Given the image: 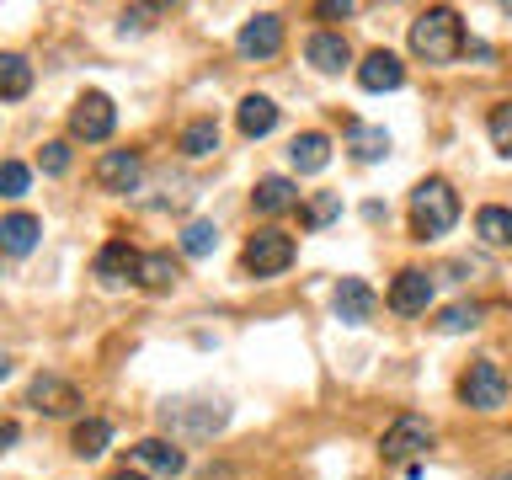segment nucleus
I'll return each mask as SVG.
<instances>
[{
	"instance_id": "nucleus-1",
	"label": "nucleus",
	"mask_w": 512,
	"mask_h": 480,
	"mask_svg": "<svg viewBox=\"0 0 512 480\" xmlns=\"http://www.w3.org/2000/svg\"><path fill=\"white\" fill-rule=\"evenodd\" d=\"M411 54L422 64H454L464 54V22L454 6H427L411 22Z\"/></svg>"
},
{
	"instance_id": "nucleus-2",
	"label": "nucleus",
	"mask_w": 512,
	"mask_h": 480,
	"mask_svg": "<svg viewBox=\"0 0 512 480\" xmlns=\"http://www.w3.org/2000/svg\"><path fill=\"white\" fill-rule=\"evenodd\" d=\"M454 224H459V192L443 176H427V182L411 187V235L416 240H438Z\"/></svg>"
},
{
	"instance_id": "nucleus-3",
	"label": "nucleus",
	"mask_w": 512,
	"mask_h": 480,
	"mask_svg": "<svg viewBox=\"0 0 512 480\" xmlns=\"http://www.w3.org/2000/svg\"><path fill=\"white\" fill-rule=\"evenodd\" d=\"M230 422V406L224 400H203V395H182V400H166L160 406V427L171 432V443H198V438H214V432Z\"/></svg>"
},
{
	"instance_id": "nucleus-4",
	"label": "nucleus",
	"mask_w": 512,
	"mask_h": 480,
	"mask_svg": "<svg viewBox=\"0 0 512 480\" xmlns=\"http://www.w3.org/2000/svg\"><path fill=\"white\" fill-rule=\"evenodd\" d=\"M432 448V422L427 416H416V411H400L390 427H384V438H379V454L384 464H416Z\"/></svg>"
},
{
	"instance_id": "nucleus-5",
	"label": "nucleus",
	"mask_w": 512,
	"mask_h": 480,
	"mask_svg": "<svg viewBox=\"0 0 512 480\" xmlns=\"http://www.w3.org/2000/svg\"><path fill=\"white\" fill-rule=\"evenodd\" d=\"M459 395H464V406H470V411H502L507 406L502 363H496V358H475L470 368H464V379H459Z\"/></svg>"
},
{
	"instance_id": "nucleus-6",
	"label": "nucleus",
	"mask_w": 512,
	"mask_h": 480,
	"mask_svg": "<svg viewBox=\"0 0 512 480\" xmlns=\"http://www.w3.org/2000/svg\"><path fill=\"white\" fill-rule=\"evenodd\" d=\"M294 256H299V246H294V235H283V230H256L251 240H246V272L251 278H278V272H288L294 267Z\"/></svg>"
},
{
	"instance_id": "nucleus-7",
	"label": "nucleus",
	"mask_w": 512,
	"mask_h": 480,
	"mask_svg": "<svg viewBox=\"0 0 512 480\" xmlns=\"http://www.w3.org/2000/svg\"><path fill=\"white\" fill-rule=\"evenodd\" d=\"M112 128H118V107H112V96L107 91H86V96H80L75 112H70V134L86 139V144H102Z\"/></svg>"
},
{
	"instance_id": "nucleus-8",
	"label": "nucleus",
	"mask_w": 512,
	"mask_h": 480,
	"mask_svg": "<svg viewBox=\"0 0 512 480\" xmlns=\"http://www.w3.org/2000/svg\"><path fill=\"white\" fill-rule=\"evenodd\" d=\"M235 48H240L246 59H278V54H283V16H278V11H256L251 22L240 27Z\"/></svg>"
},
{
	"instance_id": "nucleus-9",
	"label": "nucleus",
	"mask_w": 512,
	"mask_h": 480,
	"mask_svg": "<svg viewBox=\"0 0 512 480\" xmlns=\"http://www.w3.org/2000/svg\"><path fill=\"white\" fill-rule=\"evenodd\" d=\"M27 406H38L43 416H75L80 411V390L70 379H59V374H32Z\"/></svg>"
},
{
	"instance_id": "nucleus-10",
	"label": "nucleus",
	"mask_w": 512,
	"mask_h": 480,
	"mask_svg": "<svg viewBox=\"0 0 512 480\" xmlns=\"http://www.w3.org/2000/svg\"><path fill=\"white\" fill-rule=\"evenodd\" d=\"M331 304H336V320H342V326H368L374 310H379V294L363 278H342L336 294H331Z\"/></svg>"
},
{
	"instance_id": "nucleus-11",
	"label": "nucleus",
	"mask_w": 512,
	"mask_h": 480,
	"mask_svg": "<svg viewBox=\"0 0 512 480\" xmlns=\"http://www.w3.org/2000/svg\"><path fill=\"white\" fill-rule=\"evenodd\" d=\"M128 459H134L139 470H150V475H166V480H176L187 470V454L171 438H139L134 448H128Z\"/></svg>"
},
{
	"instance_id": "nucleus-12",
	"label": "nucleus",
	"mask_w": 512,
	"mask_h": 480,
	"mask_svg": "<svg viewBox=\"0 0 512 480\" xmlns=\"http://www.w3.org/2000/svg\"><path fill=\"white\" fill-rule=\"evenodd\" d=\"M427 304H432V272H422V267L395 272V283H390V310H395V315H427Z\"/></svg>"
},
{
	"instance_id": "nucleus-13",
	"label": "nucleus",
	"mask_w": 512,
	"mask_h": 480,
	"mask_svg": "<svg viewBox=\"0 0 512 480\" xmlns=\"http://www.w3.org/2000/svg\"><path fill=\"white\" fill-rule=\"evenodd\" d=\"M96 182H102L107 192H139V182H144L139 150H107L102 160H96Z\"/></svg>"
},
{
	"instance_id": "nucleus-14",
	"label": "nucleus",
	"mask_w": 512,
	"mask_h": 480,
	"mask_svg": "<svg viewBox=\"0 0 512 480\" xmlns=\"http://www.w3.org/2000/svg\"><path fill=\"white\" fill-rule=\"evenodd\" d=\"M358 86L363 91H400L406 86V64H400L390 48H374V54L358 64Z\"/></svg>"
},
{
	"instance_id": "nucleus-15",
	"label": "nucleus",
	"mask_w": 512,
	"mask_h": 480,
	"mask_svg": "<svg viewBox=\"0 0 512 480\" xmlns=\"http://www.w3.org/2000/svg\"><path fill=\"white\" fill-rule=\"evenodd\" d=\"M96 278H102L107 288H118L128 278H139V251L128 246V240H107L102 251H96Z\"/></svg>"
},
{
	"instance_id": "nucleus-16",
	"label": "nucleus",
	"mask_w": 512,
	"mask_h": 480,
	"mask_svg": "<svg viewBox=\"0 0 512 480\" xmlns=\"http://www.w3.org/2000/svg\"><path fill=\"white\" fill-rule=\"evenodd\" d=\"M299 203V187L288 182V176H262L256 182V192H251V208L262 219H278V214H288V208Z\"/></svg>"
},
{
	"instance_id": "nucleus-17",
	"label": "nucleus",
	"mask_w": 512,
	"mask_h": 480,
	"mask_svg": "<svg viewBox=\"0 0 512 480\" xmlns=\"http://www.w3.org/2000/svg\"><path fill=\"white\" fill-rule=\"evenodd\" d=\"M304 59H310L320 75H336L342 64H352V48H347L342 32H310V43H304Z\"/></svg>"
},
{
	"instance_id": "nucleus-18",
	"label": "nucleus",
	"mask_w": 512,
	"mask_h": 480,
	"mask_svg": "<svg viewBox=\"0 0 512 480\" xmlns=\"http://www.w3.org/2000/svg\"><path fill=\"white\" fill-rule=\"evenodd\" d=\"M38 235H43L38 214H6L0 219V251L6 256H27L32 246H38Z\"/></svg>"
},
{
	"instance_id": "nucleus-19",
	"label": "nucleus",
	"mask_w": 512,
	"mask_h": 480,
	"mask_svg": "<svg viewBox=\"0 0 512 480\" xmlns=\"http://www.w3.org/2000/svg\"><path fill=\"white\" fill-rule=\"evenodd\" d=\"M235 123H240L246 139H262V134L278 128V102H272V96H246V102L235 107Z\"/></svg>"
},
{
	"instance_id": "nucleus-20",
	"label": "nucleus",
	"mask_w": 512,
	"mask_h": 480,
	"mask_svg": "<svg viewBox=\"0 0 512 480\" xmlns=\"http://www.w3.org/2000/svg\"><path fill=\"white\" fill-rule=\"evenodd\" d=\"M288 160H294V171L299 176H315V171H326V160H331V139L326 134H299L294 144H288Z\"/></svg>"
},
{
	"instance_id": "nucleus-21",
	"label": "nucleus",
	"mask_w": 512,
	"mask_h": 480,
	"mask_svg": "<svg viewBox=\"0 0 512 480\" xmlns=\"http://www.w3.org/2000/svg\"><path fill=\"white\" fill-rule=\"evenodd\" d=\"M182 278V267H176V256L171 251H150V256H139V283L150 288V294H166V288Z\"/></svg>"
},
{
	"instance_id": "nucleus-22",
	"label": "nucleus",
	"mask_w": 512,
	"mask_h": 480,
	"mask_svg": "<svg viewBox=\"0 0 512 480\" xmlns=\"http://www.w3.org/2000/svg\"><path fill=\"white\" fill-rule=\"evenodd\" d=\"M347 139H352V155H358L363 166H374V160L390 155V134L374 123H347Z\"/></svg>"
},
{
	"instance_id": "nucleus-23",
	"label": "nucleus",
	"mask_w": 512,
	"mask_h": 480,
	"mask_svg": "<svg viewBox=\"0 0 512 480\" xmlns=\"http://www.w3.org/2000/svg\"><path fill=\"white\" fill-rule=\"evenodd\" d=\"M32 91V64L22 54H0V102H22Z\"/></svg>"
},
{
	"instance_id": "nucleus-24",
	"label": "nucleus",
	"mask_w": 512,
	"mask_h": 480,
	"mask_svg": "<svg viewBox=\"0 0 512 480\" xmlns=\"http://www.w3.org/2000/svg\"><path fill=\"white\" fill-rule=\"evenodd\" d=\"M475 235L486 240V246H512V208L486 203V208L475 214Z\"/></svg>"
},
{
	"instance_id": "nucleus-25",
	"label": "nucleus",
	"mask_w": 512,
	"mask_h": 480,
	"mask_svg": "<svg viewBox=\"0 0 512 480\" xmlns=\"http://www.w3.org/2000/svg\"><path fill=\"white\" fill-rule=\"evenodd\" d=\"M70 443H75V454H80V459H102V454H107V443H112V427L102 422V416H86V422L75 427V438H70Z\"/></svg>"
},
{
	"instance_id": "nucleus-26",
	"label": "nucleus",
	"mask_w": 512,
	"mask_h": 480,
	"mask_svg": "<svg viewBox=\"0 0 512 480\" xmlns=\"http://www.w3.org/2000/svg\"><path fill=\"white\" fill-rule=\"evenodd\" d=\"M187 198H192V182H187V176H182V171H160V176H155V192H150L144 203H150V208H182Z\"/></svg>"
},
{
	"instance_id": "nucleus-27",
	"label": "nucleus",
	"mask_w": 512,
	"mask_h": 480,
	"mask_svg": "<svg viewBox=\"0 0 512 480\" xmlns=\"http://www.w3.org/2000/svg\"><path fill=\"white\" fill-rule=\"evenodd\" d=\"M214 150H219V123L214 118H198V123L182 128V155L203 160V155H214Z\"/></svg>"
},
{
	"instance_id": "nucleus-28",
	"label": "nucleus",
	"mask_w": 512,
	"mask_h": 480,
	"mask_svg": "<svg viewBox=\"0 0 512 480\" xmlns=\"http://www.w3.org/2000/svg\"><path fill=\"white\" fill-rule=\"evenodd\" d=\"M443 336H464V331H475L480 326V304H470V299H459V304H448V310L432 320Z\"/></svg>"
},
{
	"instance_id": "nucleus-29",
	"label": "nucleus",
	"mask_w": 512,
	"mask_h": 480,
	"mask_svg": "<svg viewBox=\"0 0 512 480\" xmlns=\"http://www.w3.org/2000/svg\"><path fill=\"white\" fill-rule=\"evenodd\" d=\"M331 219H342V192H315L304 203V230H326Z\"/></svg>"
},
{
	"instance_id": "nucleus-30",
	"label": "nucleus",
	"mask_w": 512,
	"mask_h": 480,
	"mask_svg": "<svg viewBox=\"0 0 512 480\" xmlns=\"http://www.w3.org/2000/svg\"><path fill=\"white\" fill-rule=\"evenodd\" d=\"M486 134H491V144L502 150L507 160H512V102H496L491 107V118H486Z\"/></svg>"
},
{
	"instance_id": "nucleus-31",
	"label": "nucleus",
	"mask_w": 512,
	"mask_h": 480,
	"mask_svg": "<svg viewBox=\"0 0 512 480\" xmlns=\"http://www.w3.org/2000/svg\"><path fill=\"white\" fill-rule=\"evenodd\" d=\"M214 246H219V230H214L208 219H192L187 230H182V251H187V256H208Z\"/></svg>"
},
{
	"instance_id": "nucleus-32",
	"label": "nucleus",
	"mask_w": 512,
	"mask_h": 480,
	"mask_svg": "<svg viewBox=\"0 0 512 480\" xmlns=\"http://www.w3.org/2000/svg\"><path fill=\"white\" fill-rule=\"evenodd\" d=\"M27 187H32V171L22 160H0V198H22Z\"/></svg>"
},
{
	"instance_id": "nucleus-33",
	"label": "nucleus",
	"mask_w": 512,
	"mask_h": 480,
	"mask_svg": "<svg viewBox=\"0 0 512 480\" xmlns=\"http://www.w3.org/2000/svg\"><path fill=\"white\" fill-rule=\"evenodd\" d=\"M43 171H48V176H64V171H70V144H64V139L43 144Z\"/></svg>"
},
{
	"instance_id": "nucleus-34",
	"label": "nucleus",
	"mask_w": 512,
	"mask_h": 480,
	"mask_svg": "<svg viewBox=\"0 0 512 480\" xmlns=\"http://www.w3.org/2000/svg\"><path fill=\"white\" fill-rule=\"evenodd\" d=\"M315 11H320V16H331V22H336V16H352V0H320Z\"/></svg>"
},
{
	"instance_id": "nucleus-35",
	"label": "nucleus",
	"mask_w": 512,
	"mask_h": 480,
	"mask_svg": "<svg viewBox=\"0 0 512 480\" xmlns=\"http://www.w3.org/2000/svg\"><path fill=\"white\" fill-rule=\"evenodd\" d=\"M150 16H155V11H144V6L123 11V32H128V27H134V32H139V27H150Z\"/></svg>"
},
{
	"instance_id": "nucleus-36",
	"label": "nucleus",
	"mask_w": 512,
	"mask_h": 480,
	"mask_svg": "<svg viewBox=\"0 0 512 480\" xmlns=\"http://www.w3.org/2000/svg\"><path fill=\"white\" fill-rule=\"evenodd\" d=\"M6 443H16V427H11V422H0V448H6Z\"/></svg>"
},
{
	"instance_id": "nucleus-37",
	"label": "nucleus",
	"mask_w": 512,
	"mask_h": 480,
	"mask_svg": "<svg viewBox=\"0 0 512 480\" xmlns=\"http://www.w3.org/2000/svg\"><path fill=\"white\" fill-rule=\"evenodd\" d=\"M112 480H144L139 470H118V475H112Z\"/></svg>"
},
{
	"instance_id": "nucleus-38",
	"label": "nucleus",
	"mask_w": 512,
	"mask_h": 480,
	"mask_svg": "<svg viewBox=\"0 0 512 480\" xmlns=\"http://www.w3.org/2000/svg\"><path fill=\"white\" fill-rule=\"evenodd\" d=\"M11 374V358H6V352H0V379H6Z\"/></svg>"
},
{
	"instance_id": "nucleus-39",
	"label": "nucleus",
	"mask_w": 512,
	"mask_h": 480,
	"mask_svg": "<svg viewBox=\"0 0 512 480\" xmlns=\"http://www.w3.org/2000/svg\"><path fill=\"white\" fill-rule=\"evenodd\" d=\"M502 16H507V22H512V0H507V6H502Z\"/></svg>"
}]
</instances>
